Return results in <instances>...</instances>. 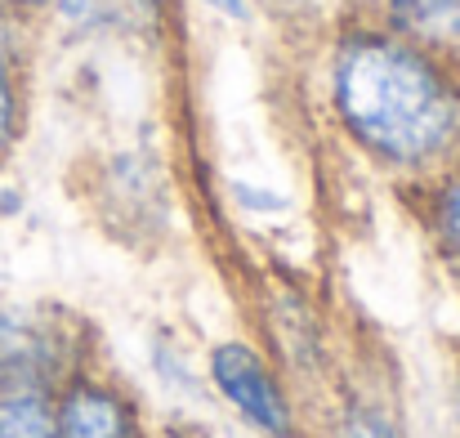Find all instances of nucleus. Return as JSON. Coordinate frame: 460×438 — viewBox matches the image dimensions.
Instances as JSON below:
<instances>
[{
  "mask_svg": "<svg viewBox=\"0 0 460 438\" xmlns=\"http://www.w3.org/2000/svg\"><path fill=\"white\" fill-rule=\"evenodd\" d=\"M331 112L362 152L389 165H425L460 135V85L394 27H358L331 58Z\"/></svg>",
  "mask_w": 460,
  "mask_h": 438,
  "instance_id": "f257e3e1",
  "label": "nucleus"
},
{
  "mask_svg": "<svg viewBox=\"0 0 460 438\" xmlns=\"http://www.w3.org/2000/svg\"><path fill=\"white\" fill-rule=\"evenodd\" d=\"M210 371H215L219 394H224L251 425H260L264 434H273V438L291 434V407H287L278 380L269 376V367H264L246 344H219L215 358H210Z\"/></svg>",
  "mask_w": 460,
  "mask_h": 438,
  "instance_id": "f03ea898",
  "label": "nucleus"
},
{
  "mask_svg": "<svg viewBox=\"0 0 460 438\" xmlns=\"http://www.w3.org/2000/svg\"><path fill=\"white\" fill-rule=\"evenodd\" d=\"M0 438H54L49 398L27 358H0Z\"/></svg>",
  "mask_w": 460,
  "mask_h": 438,
  "instance_id": "7ed1b4c3",
  "label": "nucleus"
},
{
  "mask_svg": "<svg viewBox=\"0 0 460 438\" xmlns=\"http://www.w3.org/2000/svg\"><path fill=\"white\" fill-rule=\"evenodd\" d=\"M54 438H135V425L117 394L99 385H81L63 398L54 416Z\"/></svg>",
  "mask_w": 460,
  "mask_h": 438,
  "instance_id": "20e7f679",
  "label": "nucleus"
},
{
  "mask_svg": "<svg viewBox=\"0 0 460 438\" xmlns=\"http://www.w3.org/2000/svg\"><path fill=\"white\" fill-rule=\"evenodd\" d=\"M385 18L425 49H460V0H385Z\"/></svg>",
  "mask_w": 460,
  "mask_h": 438,
  "instance_id": "39448f33",
  "label": "nucleus"
},
{
  "mask_svg": "<svg viewBox=\"0 0 460 438\" xmlns=\"http://www.w3.org/2000/svg\"><path fill=\"white\" fill-rule=\"evenodd\" d=\"M63 18L76 27H112V22H148L156 0H58Z\"/></svg>",
  "mask_w": 460,
  "mask_h": 438,
  "instance_id": "423d86ee",
  "label": "nucleus"
},
{
  "mask_svg": "<svg viewBox=\"0 0 460 438\" xmlns=\"http://www.w3.org/2000/svg\"><path fill=\"white\" fill-rule=\"evenodd\" d=\"M13 130H18V76H13L9 45L0 40V156L13 144Z\"/></svg>",
  "mask_w": 460,
  "mask_h": 438,
  "instance_id": "0eeeda50",
  "label": "nucleus"
},
{
  "mask_svg": "<svg viewBox=\"0 0 460 438\" xmlns=\"http://www.w3.org/2000/svg\"><path fill=\"white\" fill-rule=\"evenodd\" d=\"M344 438H402L380 407H353L344 416Z\"/></svg>",
  "mask_w": 460,
  "mask_h": 438,
  "instance_id": "6e6552de",
  "label": "nucleus"
},
{
  "mask_svg": "<svg viewBox=\"0 0 460 438\" xmlns=\"http://www.w3.org/2000/svg\"><path fill=\"white\" fill-rule=\"evenodd\" d=\"M443 228L460 246V170H456V179L447 183V197H443Z\"/></svg>",
  "mask_w": 460,
  "mask_h": 438,
  "instance_id": "1a4fd4ad",
  "label": "nucleus"
},
{
  "mask_svg": "<svg viewBox=\"0 0 460 438\" xmlns=\"http://www.w3.org/2000/svg\"><path fill=\"white\" fill-rule=\"evenodd\" d=\"M201 4H210V9H219L228 18H242L246 13V0H201Z\"/></svg>",
  "mask_w": 460,
  "mask_h": 438,
  "instance_id": "9d476101",
  "label": "nucleus"
},
{
  "mask_svg": "<svg viewBox=\"0 0 460 438\" xmlns=\"http://www.w3.org/2000/svg\"><path fill=\"white\" fill-rule=\"evenodd\" d=\"M0 4H9V9H40V4H49V0H0Z\"/></svg>",
  "mask_w": 460,
  "mask_h": 438,
  "instance_id": "9b49d317",
  "label": "nucleus"
}]
</instances>
